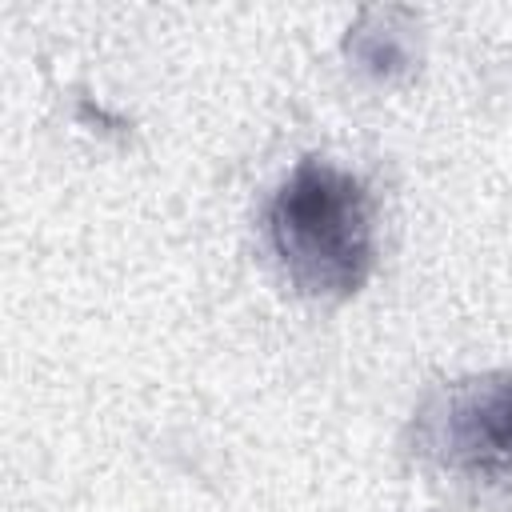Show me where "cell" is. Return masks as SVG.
<instances>
[{
  "label": "cell",
  "instance_id": "6da1fadb",
  "mask_svg": "<svg viewBox=\"0 0 512 512\" xmlns=\"http://www.w3.org/2000/svg\"><path fill=\"white\" fill-rule=\"evenodd\" d=\"M268 244L304 296L344 300L360 292L376 264L364 180L324 160H300L268 204Z\"/></svg>",
  "mask_w": 512,
  "mask_h": 512
},
{
  "label": "cell",
  "instance_id": "7a4b0ae2",
  "mask_svg": "<svg viewBox=\"0 0 512 512\" xmlns=\"http://www.w3.org/2000/svg\"><path fill=\"white\" fill-rule=\"evenodd\" d=\"M416 444L448 472L512 476V372H484L440 388L416 420Z\"/></svg>",
  "mask_w": 512,
  "mask_h": 512
}]
</instances>
